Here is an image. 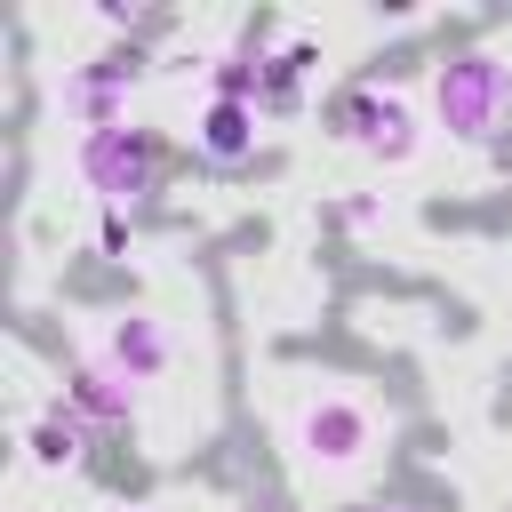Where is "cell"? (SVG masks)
<instances>
[{
	"label": "cell",
	"mask_w": 512,
	"mask_h": 512,
	"mask_svg": "<svg viewBox=\"0 0 512 512\" xmlns=\"http://www.w3.org/2000/svg\"><path fill=\"white\" fill-rule=\"evenodd\" d=\"M368 512H408V504H368Z\"/></svg>",
	"instance_id": "14"
},
{
	"label": "cell",
	"mask_w": 512,
	"mask_h": 512,
	"mask_svg": "<svg viewBox=\"0 0 512 512\" xmlns=\"http://www.w3.org/2000/svg\"><path fill=\"white\" fill-rule=\"evenodd\" d=\"M296 448H304V464L312 472H360L368 456H376V416H368V400H352V392H312L304 408H296Z\"/></svg>",
	"instance_id": "4"
},
{
	"label": "cell",
	"mask_w": 512,
	"mask_h": 512,
	"mask_svg": "<svg viewBox=\"0 0 512 512\" xmlns=\"http://www.w3.org/2000/svg\"><path fill=\"white\" fill-rule=\"evenodd\" d=\"M88 440H96V432H88L80 416H64L56 400H48V408L32 416V432H24V448H32V464H40V472H72V464L88 456Z\"/></svg>",
	"instance_id": "10"
},
{
	"label": "cell",
	"mask_w": 512,
	"mask_h": 512,
	"mask_svg": "<svg viewBox=\"0 0 512 512\" xmlns=\"http://www.w3.org/2000/svg\"><path fill=\"white\" fill-rule=\"evenodd\" d=\"M264 64H272V48H256V40L248 48H216L208 56V96L216 104H256L264 96Z\"/></svg>",
	"instance_id": "11"
},
{
	"label": "cell",
	"mask_w": 512,
	"mask_h": 512,
	"mask_svg": "<svg viewBox=\"0 0 512 512\" xmlns=\"http://www.w3.org/2000/svg\"><path fill=\"white\" fill-rule=\"evenodd\" d=\"M328 136L352 144V152H368L376 168H408L416 144H424V120H416V104H408L400 88H384V80H352V88L328 96Z\"/></svg>",
	"instance_id": "2"
},
{
	"label": "cell",
	"mask_w": 512,
	"mask_h": 512,
	"mask_svg": "<svg viewBox=\"0 0 512 512\" xmlns=\"http://www.w3.org/2000/svg\"><path fill=\"white\" fill-rule=\"evenodd\" d=\"M336 216H344V232H376V224H384V192H352Z\"/></svg>",
	"instance_id": "12"
},
{
	"label": "cell",
	"mask_w": 512,
	"mask_h": 512,
	"mask_svg": "<svg viewBox=\"0 0 512 512\" xmlns=\"http://www.w3.org/2000/svg\"><path fill=\"white\" fill-rule=\"evenodd\" d=\"M56 408H64V416H80L96 440L136 432V384H128L120 368H104V360H72V368H64V384H56Z\"/></svg>",
	"instance_id": "6"
},
{
	"label": "cell",
	"mask_w": 512,
	"mask_h": 512,
	"mask_svg": "<svg viewBox=\"0 0 512 512\" xmlns=\"http://www.w3.org/2000/svg\"><path fill=\"white\" fill-rule=\"evenodd\" d=\"M136 80H144V56H136V48H104V56L72 64V72L56 80V104H64V120H72L80 136H88V128H120Z\"/></svg>",
	"instance_id": "5"
},
{
	"label": "cell",
	"mask_w": 512,
	"mask_h": 512,
	"mask_svg": "<svg viewBox=\"0 0 512 512\" xmlns=\"http://www.w3.org/2000/svg\"><path fill=\"white\" fill-rule=\"evenodd\" d=\"M72 168H80V184L104 200V208H144L152 192H160V136L152 128H136V120H120V128H88L80 144H72Z\"/></svg>",
	"instance_id": "3"
},
{
	"label": "cell",
	"mask_w": 512,
	"mask_h": 512,
	"mask_svg": "<svg viewBox=\"0 0 512 512\" xmlns=\"http://www.w3.org/2000/svg\"><path fill=\"white\" fill-rule=\"evenodd\" d=\"M312 72H320V40H304V32H296V40H280V48H272V64H264V96H256V112H264V120L296 112Z\"/></svg>",
	"instance_id": "8"
},
{
	"label": "cell",
	"mask_w": 512,
	"mask_h": 512,
	"mask_svg": "<svg viewBox=\"0 0 512 512\" xmlns=\"http://www.w3.org/2000/svg\"><path fill=\"white\" fill-rule=\"evenodd\" d=\"M256 120H264L256 104H216V96H208V104H200V120H192V144H200L216 168H232V160H248V152H256Z\"/></svg>",
	"instance_id": "9"
},
{
	"label": "cell",
	"mask_w": 512,
	"mask_h": 512,
	"mask_svg": "<svg viewBox=\"0 0 512 512\" xmlns=\"http://www.w3.org/2000/svg\"><path fill=\"white\" fill-rule=\"evenodd\" d=\"M96 248H104V256H128V216H120V208L96 224Z\"/></svg>",
	"instance_id": "13"
},
{
	"label": "cell",
	"mask_w": 512,
	"mask_h": 512,
	"mask_svg": "<svg viewBox=\"0 0 512 512\" xmlns=\"http://www.w3.org/2000/svg\"><path fill=\"white\" fill-rule=\"evenodd\" d=\"M104 368H120L128 384H160L168 368H176V336L152 320V312H112L104 320V352H96Z\"/></svg>",
	"instance_id": "7"
},
{
	"label": "cell",
	"mask_w": 512,
	"mask_h": 512,
	"mask_svg": "<svg viewBox=\"0 0 512 512\" xmlns=\"http://www.w3.org/2000/svg\"><path fill=\"white\" fill-rule=\"evenodd\" d=\"M432 120L456 144H504L512 136V64H496L488 48L440 56L432 64Z\"/></svg>",
	"instance_id": "1"
}]
</instances>
